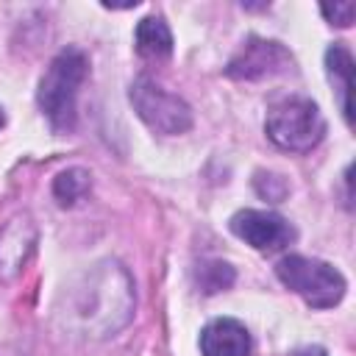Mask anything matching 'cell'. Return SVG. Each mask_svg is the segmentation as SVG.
I'll list each match as a JSON object with an SVG mask.
<instances>
[{
    "label": "cell",
    "instance_id": "17",
    "mask_svg": "<svg viewBox=\"0 0 356 356\" xmlns=\"http://www.w3.org/2000/svg\"><path fill=\"white\" fill-rule=\"evenodd\" d=\"M0 128H3V108H0Z\"/></svg>",
    "mask_w": 356,
    "mask_h": 356
},
{
    "label": "cell",
    "instance_id": "8",
    "mask_svg": "<svg viewBox=\"0 0 356 356\" xmlns=\"http://www.w3.org/2000/svg\"><path fill=\"white\" fill-rule=\"evenodd\" d=\"M36 245V225L28 214L14 217L0 231V278H14Z\"/></svg>",
    "mask_w": 356,
    "mask_h": 356
},
{
    "label": "cell",
    "instance_id": "6",
    "mask_svg": "<svg viewBox=\"0 0 356 356\" xmlns=\"http://www.w3.org/2000/svg\"><path fill=\"white\" fill-rule=\"evenodd\" d=\"M292 67V56L284 44L261 36H248L236 56L228 61L225 75L234 81H259L270 75H281Z\"/></svg>",
    "mask_w": 356,
    "mask_h": 356
},
{
    "label": "cell",
    "instance_id": "1",
    "mask_svg": "<svg viewBox=\"0 0 356 356\" xmlns=\"http://www.w3.org/2000/svg\"><path fill=\"white\" fill-rule=\"evenodd\" d=\"M89 75V58L78 47H64L39 81V108L50 120L53 131L67 134L75 128V100L78 89Z\"/></svg>",
    "mask_w": 356,
    "mask_h": 356
},
{
    "label": "cell",
    "instance_id": "14",
    "mask_svg": "<svg viewBox=\"0 0 356 356\" xmlns=\"http://www.w3.org/2000/svg\"><path fill=\"white\" fill-rule=\"evenodd\" d=\"M323 17L331 22V25H339V28H348L353 22V14H356V3L345 0V3H334V6H320Z\"/></svg>",
    "mask_w": 356,
    "mask_h": 356
},
{
    "label": "cell",
    "instance_id": "4",
    "mask_svg": "<svg viewBox=\"0 0 356 356\" xmlns=\"http://www.w3.org/2000/svg\"><path fill=\"white\" fill-rule=\"evenodd\" d=\"M267 136L292 153H306L317 147L325 136V120L309 97H286L270 106L267 120H264Z\"/></svg>",
    "mask_w": 356,
    "mask_h": 356
},
{
    "label": "cell",
    "instance_id": "13",
    "mask_svg": "<svg viewBox=\"0 0 356 356\" xmlns=\"http://www.w3.org/2000/svg\"><path fill=\"white\" fill-rule=\"evenodd\" d=\"M195 281L200 286V292L214 295L220 289H228L234 284V267L225 261H203L195 270Z\"/></svg>",
    "mask_w": 356,
    "mask_h": 356
},
{
    "label": "cell",
    "instance_id": "3",
    "mask_svg": "<svg viewBox=\"0 0 356 356\" xmlns=\"http://www.w3.org/2000/svg\"><path fill=\"white\" fill-rule=\"evenodd\" d=\"M275 275L278 281L292 289L295 295H300L312 309H331L345 298L348 281L345 275L323 261V259H309V256H284L275 264Z\"/></svg>",
    "mask_w": 356,
    "mask_h": 356
},
{
    "label": "cell",
    "instance_id": "12",
    "mask_svg": "<svg viewBox=\"0 0 356 356\" xmlns=\"http://www.w3.org/2000/svg\"><path fill=\"white\" fill-rule=\"evenodd\" d=\"M86 192H89V172L81 170V167L64 170L53 181V195L61 206H75Z\"/></svg>",
    "mask_w": 356,
    "mask_h": 356
},
{
    "label": "cell",
    "instance_id": "9",
    "mask_svg": "<svg viewBox=\"0 0 356 356\" xmlns=\"http://www.w3.org/2000/svg\"><path fill=\"white\" fill-rule=\"evenodd\" d=\"M200 350L203 356H250L253 342H250L248 328L239 320L217 317L203 328Z\"/></svg>",
    "mask_w": 356,
    "mask_h": 356
},
{
    "label": "cell",
    "instance_id": "10",
    "mask_svg": "<svg viewBox=\"0 0 356 356\" xmlns=\"http://www.w3.org/2000/svg\"><path fill=\"white\" fill-rule=\"evenodd\" d=\"M325 72L328 81L337 89V100H339V111L345 117V122H353V111H350V89H353V56L345 44H331L325 50Z\"/></svg>",
    "mask_w": 356,
    "mask_h": 356
},
{
    "label": "cell",
    "instance_id": "5",
    "mask_svg": "<svg viewBox=\"0 0 356 356\" xmlns=\"http://www.w3.org/2000/svg\"><path fill=\"white\" fill-rule=\"evenodd\" d=\"M136 114L142 117V122L164 136H175L192 128V108L184 97L172 95L170 89H164L161 83H156L153 78L142 75L131 83L128 92Z\"/></svg>",
    "mask_w": 356,
    "mask_h": 356
},
{
    "label": "cell",
    "instance_id": "16",
    "mask_svg": "<svg viewBox=\"0 0 356 356\" xmlns=\"http://www.w3.org/2000/svg\"><path fill=\"white\" fill-rule=\"evenodd\" d=\"M300 356H328V353H325L323 348H309V350H303Z\"/></svg>",
    "mask_w": 356,
    "mask_h": 356
},
{
    "label": "cell",
    "instance_id": "7",
    "mask_svg": "<svg viewBox=\"0 0 356 356\" xmlns=\"http://www.w3.org/2000/svg\"><path fill=\"white\" fill-rule=\"evenodd\" d=\"M231 231L261 253L284 250L295 239V228L289 225V220H284L275 211H261V209L236 211L231 217Z\"/></svg>",
    "mask_w": 356,
    "mask_h": 356
},
{
    "label": "cell",
    "instance_id": "15",
    "mask_svg": "<svg viewBox=\"0 0 356 356\" xmlns=\"http://www.w3.org/2000/svg\"><path fill=\"white\" fill-rule=\"evenodd\" d=\"M267 178H270V184H264V181L256 178V189H259V195H264L267 200H284L286 192H289L286 181H284L281 175H267Z\"/></svg>",
    "mask_w": 356,
    "mask_h": 356
},
{
    "label": "cell",
    "instance_id": "2",
    "mask_svg": "<svg viewBox=\"0 0 356 356\" xmlns=\"http://www.w3.org/2000/svg\"><path fill=\"white\" fill-rule=\"evenodd\" d=\"M120 273H122V267L103 264V270H97V273L89 275V286H83L78 292L75 312L83 317V323H89V331H100L97 337L120 328V323L114 320V314H120L122 320L131 317L134 292H131V281L128 278L120 286L114 284V278Z\"/></svg>",
    "mask_w": 356,
    "mask_h": 356
},
{
    "label": "cell",
    "instance_id": "11",
    "mask_svg": "<svg viewBox=\"0 0 356 356\" xmlns=\"http://www.w3.org/2000/svg\"><path fill=\"white\" fill-rule=\"evenodd\" d=\"M136 53L147 61H164L172 56V33L161 17H145L134 33Z\"/></svg>",
    "mask_w": 356,
    "mask_h": 356
}]
</instances>
